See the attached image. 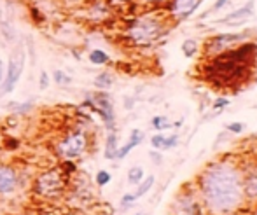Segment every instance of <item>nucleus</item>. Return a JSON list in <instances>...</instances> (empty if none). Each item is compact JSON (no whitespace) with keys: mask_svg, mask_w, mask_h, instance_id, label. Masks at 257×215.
I'll list each match as a JSON object with an SVG mask.
<instances>
[{"mask_svg":"<svg viewBox=\"0 0 257 215\" xmlns=\"http://www.w3.org/2000/svg\"><path fill=\"white\" fill-rule=\"evenodd\" d=\"M200 192L213 213L233 212L245 199L241 170L234 163H213L200 175Z\"/></svg>","mask_w":257,"mask_h":215,"instance_id":"nucleus-1","label":"nucleus"},{"mask_svg":"<svg viewBox=\"0 0 257 215\" xmlns=\"http://www.w3.org/2000/svg\"><path fill=\"white\" fill-rule=\"evenodd\" d=\"M255 58L257 44L250 41L241 42L217 56L206 58L208 61L203 67V75L206 82L220 89L243 84L248 79V72L254 68Z\"/></svg>","mask_w":257,"mask_h":215,"instance_id":"nucleus-2","label":"nucleus"},{"mask_svg":"<svg viewBox=\"0 0 257 215\" xmlns=\"http://www.w3.org/2000/svg\"><path fill=\"white\" fill-rule=\"evenodd\" d=\"M163 34H165L163 21L154 16H149V14L135 18L126 28V37L135 46H151L156 41H159Z\"/></svg>","mask_w":257,"mask_h":215,"instance_id":"nucleus-3","label":"nucleus"},{"mask_svg":"<svg viewBox=\"0 0 257 215\" xmlns=\"http://www.w3.org/2000/svg\"><path fill=\"white\" fill-rule=\"evenodd\" d=\"M65 185H67V173H63L61 168H51L39 175L37 180H35L34 191L41 198L53 199L63 194Z\"/></svg>","mask_w":257,"mask_h":215,"instance_id":"nucleus-4","label":"nucleus"},{"mask_svg":"<svg viewBox=\"0 0 257 215\" xmlns=\"http://www.w3.org/2000/svg\"><path fill=\"white\" fill-rule=\"evenodd\" d=\"M25 60H27V54H25L23 44H18L16 49L11 53L9 63H7L6 77H4L2 84H0V93L9 94L14 91V87L20 82L21 74L25 70Z\"/></svg>","mask_w":257,"mask_h":215,"instance_id":"nucleus-5","label":"nucleus"},{"mask_svg":"<svg viewBox=\"0 0 257 215\" xmlns=\"http://www.w3.org/2000/svg\"><path fill=\"white\" fill-rule=\"evenodd\" d=\"M88 149V135L81 130H74L61 138V142L56 145V152L67 161L81 158Z\"/></svg>","mask_w":257,"mask_h":215,"instance_id":"nucleus-6","label":"nucleus"},{"mask_svg":"<svg viewBox=\"0 0 257 215\" xmlns=\"http://www.w3.org/2000/svg\"><path fill=\"white\" fill-rule=\"evenodd\" d=\"M84 105H88L91 111L100 114V118H102V121L105 123L108 131H114L115 114H114V105H112V100H110V96H108V93H105V91H100V93H88Z\"/></svg>","mask_w":257,"mask_h":215,"instance_id":"nucleus-7","label":"nucleus"},{"mask_svg":"<svg viewBox=\"0 0 257 215\" xmlns=\"http://www.w3.org/2000/svg\"><path fill=\"white\" fill-rule=\"evenodd\" d=\"M247 39V34H219L210 37L205 44V56L212 58L217 54L224 53V51L231 49V47L238 46Z\"/></svg>","mask_w":257,"mask_h":215,"instance_id":"nucleus-8","label":"nucleus"},{"mask_svg":"<svg viewBox=\"0 0 257 215\" xmlns=\"http://www.w3.org/2000/svg\"><path fill=\"white\" fill-rule=\"evenodd\" d=\"M203 0H168V14L172 20H186L200 7Z\"/></svg>","mask_w":257,"mask_h":215,"instance_id":"nucleus-9","label":"nucleus"},{"mask_svg":"<svg viewBox=\"0 0 257 215\" xmlns=\"http://www.w3.org/2000/svg\"><path fill=\"white\" fill-rule=\"evenodd\" d=\"M18 172L9 165H0V194L6 196L14 192V189L18 187Z\"/></svg>","mask_w":257,"mask_h":215,"instance_id":"nucleus-10","label":"nucleus"},{"mask_svg":"<svg viewBox=\"0 0 257 215\" xmlns=\"http://www.w3.org/2000/svg\"><path fill=\"white\" fill-rule=\"evenodd\" d=\"M252 14H254V0H248V4H245L243 7H240V9L233 11V13H229L227 16H224L219 23H241V21H245L247 18H250Z\"/></svg>","mask_w":257,"mask_h":215,"instance_id":"nucleus-11","label":"nucleus"},{"mask_svg":"<svg viewBox=\"0 0 257 215\" xmlns=\"http://www.w3.org/2000/svg\"><path fill=\"white\" fill-rule=\"evenodd\" d=\"M243 175V192L245 198H257V165L248 170H241Z\"/></svg>","mask_w":257,"mask_h":215,"instance_id":"nucleus-12","label":"nucleus"},{"mask_svg":"<svg viewBox=\"0 0 257 215\" xmlns=\"http://www.w3.org/2000/svg\"><path fill=\"white\" fill-rule=\"evenodd\" d=\"M179 144V135L173 133V135H163V133H156L153 138H151V145L158 151H170L173 149L175 145Z\"/></svg>","mask_w":257,"mask_h":215,"instance_id":"nucleus-13","label":"nucleus"},{"mask_svg":"<svg viewBox=\"0 0 257 215\" xmlns=\"http://www.w3.org/2000/svg\"><path fill=\"white\" fill-rule=\"evenodd\" d=\"M142 142H144V133H142L140 130H133L132 133H130L128 142H126V144L122 145V147H119L115 159H124L126 156H128L130 152H132L135 147H139V145L142 144Z\"/></svg>","mask_w":257,"mask_h":215,"instance_id":"nucleus-14","label":"nucleus"},{"mask_svg":"<svg viewBox=\"0 0 257 215\" xmlns=\"http://www.w3.org/2000/svg\"><path fill=\"white\" fill-rule=\"evenodd\" d=\"M117 151H119L117 135H115V131H108L107 138H105V152H103V156L107 159H115Z\"/></svg>","mask_w":257,"mask_h":215,"instance_id":"nucleus-15","label":"nucleus"},{"mask_svg":"<svg viewBox=\"0 0 257 215\" xmlns=\"http://www.w3.org/2000/svg\"><path fill=\"white\" fill-rule=\"evenodd\" d=\"M0 32H2L4 39H6L9 44H14L18 39V34H16V28L14 25H11V21H6V20H0Z\"/></svg>","mask_w":257,"mask_h":215,"instance_id":"nucleus-16","label":"nucleus"},{"mask_svg":"<svg viewBox=\"0 0 257 215\" xmlns=\"http://www.w3.org/2000/svg\"><path fill=\"white\" fill-rule=\"evenodd\" d=\"M154 182H156L154 175H149V177H144V180L139 184V187H137V191L133 192V196H135V199H140V198H142V196H146L147 192H149L151 189H153Z\"/></svg>","mask_w":257,"mask_h":215,"instance_id":"nucleus-17","label":"nucleus"},{"mask_svg":"<svg viewBox=\"0 0 257 215\" xmlns=\"http://www.w3.org/2000/svg\"><path fill=\"white\" fill-rule=\"evenodd\" d=\"M95 86L98 87L100 91H107L114 86V77L110 75V72H102V74L96 75L95 79Z\"/></svg>","mask_w":257,"mask_h":215,"instance_id":"nucleus-18","label":"nucleus"},{"mask_svg":"<svg viewBox=\"0 0 257 215\" xmlns=\"http://www.w3.org/2000/svg\"><path fill=\"white\" fill-rule=\"evenodd\" d=\"M88 58L93 65H100V67H102V65H107L108 61H110V56H108V54L102 49H93Z\"/></svg>","mask_w":257,"mask_h":215,"instance_id":"nucleus-19","label":"nucleus"},{"mask_svg":"<svg viewBox=\"0 0 257 215\" xmlns=\"http://www.w3.org/2000/svg\"><path fill=\"white\" fill-rule=\"evenodd\" d=\"M144 177H146V173H144L142 166H132V168L128 170V184L139 185L140 182L144 180Z\"/></svg>","mask_w":257,"mask_h":215,"instance_id":"nucleus-20","label":"nucleus"},{"mask_svg":"<svg viewBox=\"0 0 257 215\" xmlns=\"http://www.w3.org/2000/svg\"><path fill=\"white\" fill-rule=\"evenodd\" d=\"M182 53H184V56H186V58L194 56V54L198 53V42L194 41V39H187V41H184Z\"/></svg>","mask_w":257,"mask_h":215,"instance_id":"nucleus-21","label":"nucleus"},{"mask_svg":"<svg viewBox=\"0 0 257 215\" xmlns=\"http://www.w3.org/2000/svg\"><path fill=\"white\" fill-rule=\"evenodd\" d=\"M151 126L158 131H163V130L172 128V123H168V119H166L165 116H156V118H153V121H151Z\"/></svg>","mask_w":257,"mask_h":215,"instance_id":"nucleus-22","label":"nucleus"},{"mask_svg":"<svg viewBox=\"0 0 257 215\" xmlns=\"http://www.w3.org/2000/svg\"><path fill=\"white\" fill-rule=\"evenodd\" d=\"M53 81L56 82L58 86H68L72 84V77L67 75L63 70H54L53 72Z\"/></svg>","mask_w":257,"mask_h":215,"instance_id":"nucleus-23","label":"nucleus"},{"mask_svg":"<svg viewBox=\"0 0 257 215\" xmlns=\"http://www.w3.org/2000/svg\"><path fill=\"white\" fill-rule=\"evenodd\" d=\"M95 180H96V184H98L100 187H103V185H107L108 182L112 180V177H110V173H108L107 170H100V172L96 173Z\"/></svg>","mask_w":257,"mask_h":215,"instance_id":"nucleus-24","label":"nucleus"},{"mask_svg":"<svg viewBox=\"0 0 257 215\" xmlns=\"http://www.w3.org/2000/svg\"><path fill=\"white\" fill-rule=\"evenodd\" d=\"M32 101H25V103H14V109L13 111L16 112V114H27L28 111L32 109Z\"/></svg>","mask_w":257,"mask_h":215,"instance_id":"nucleus-25","label":"nucleus"},{"mask_svg":"<svg viewBox=\"0 0 257 215\" xmlns=\"http://www.w3.org/2000/svg\"><path fill=\"white\" fill-rule=\"evenodd\" d=\"M48 86H49V75H48V72L42 70L41 72V81H39V87H41V89H48Z\"/></svg>","mask_w":257,"mask_h":215,"instance_id":"nucleus-26","label":"nucleus"},{"mask_svg":"<svg viewBox=\"0 0 257 215\" xmlns=\"http://www.w3.org/2000/svg\"><path fill=\"white\" fill-rule=\"evenodd\" d=\"M229 105V100L227 98H217L215 101H213V109H217V111H220V109H224V107H227Z\"/></svg>","mask_w":257,"mask_h":215,"instance_id":"nucleus-27","label":"nucleus"},{"mask_svg":"<svg viewBox=\"0 0 257 215\" xmlns=\"http://www.w3.org/2000/svg\"><path fill=\"white\" fill-rule=\"evenodd\" d=\"M227 130H229L231 133H241V131H243V125H241V123H231V125H227Z\"/></svg>","mask_w":257,"mask_h":215,"instance_id":"nucleus-28","label":"nucleus"},{"mask_svg":"<svg viewBox=\"0 0 257 215\" xmlns=\"http://www.w3.org/2000/svg\"><path fill=\"white\" fill-rule=\"evenodd\" d=\"M139 2L146 6H161V4H168V0H139Z\"/></svg>","mask_w":257,"mask_h":215,"instance_id":"nucleus-29","label":"nucleus"},{"mask_svg":"<svg viewBox=\"0 0 257 215\" xmlns=\"http://www.w3.org/2000/svg\"><path fill=\"white\" fill-rule=\"evenodd\" d=\"M227 2H229V0H217V2L213 4V7H212V9H210V13H215V11L222 9V7L226 6Z\"/></svg>","mask_w":257,"mask_h":215,"instance_id":"nucleus-30","label":"nucleus"},{"mask_svg":"<svg viewBox=\"0 0 257 215\" xmlns=\"http://www.w3.org/2000/svg\"><path fill=\"white\" fill-rule=\"evenodd\" d=\"M6 147H7V151H13V149H16L18 147V140H16V138H7Z\"/></svg>","mask_w":257,"mask_h":215,"instance_id":"nucleus-31","label":"nucleus"},{"mask_svg":"<svg viewBox=\"0 0 257 215\" xmlns=\"http://www.w3.org/2000/svg\"><path fill=\"white\" fill-rule=\"evenodd\" d=\"M4 77H6V65H4V60L0 58V84H2Z\"/></svg>","mask_w":257,"mask_h":215,"instance_id":"nucleus-32","label":"nucleus"},{"mask_svg":"<svg viewBox=\"0 0 257 215\" xmlns=\"http://www.w3.org/2000/svg\"><path fill=\"white\" fill-rule=\"evenodd\" d=\"M32 16H34L35 21H39V18H41V14H39V9H35V7H34V9H32Z\"/></svg>","mask_w":257,"mask_h":215,"instance_id":"nucleus-33","label":"nucleus"},{"mask_svg":"<svg viewBox=\"0 0 257 215\" xmlns=\"http://www.w3.org/2000/svg\"><path fill=\"white\" fill-rule=\"evenodd\" d=\"M151 158H153L154 161L158 163V165H159V163H161V156H159V154H156V152H151Z\"/></svg>","mask_w":257,"mask_h":215,"instance_id":"nucleus-34","label":"nucleus"},{"mask_svg":"<svg viewBox=\"0 0 257 215\" xmlns=\"http://www.w3.org/2000/svg\"><path fill=\"white\" fill-rule=\"evenodd\" d=\"M115 2H132V0H115Z\"/></svg>","mask_w":257,"mask_h":215,"instance_id":"nucleus-35","label":"nucleus"},{"mask_svg":"<svg viewBox=\"0 0 257 215\" xmlns=\"http://www.w3.org/2000/svg\"><path fill=\"white\" fill-rule=\"evenodd\" d=\"M135 215H144V213H135Z\"/></svg>","mask_w":257,"mask_h":215,"instance_id":"nucleus-36","label":"nucleus"}]
</instances>
